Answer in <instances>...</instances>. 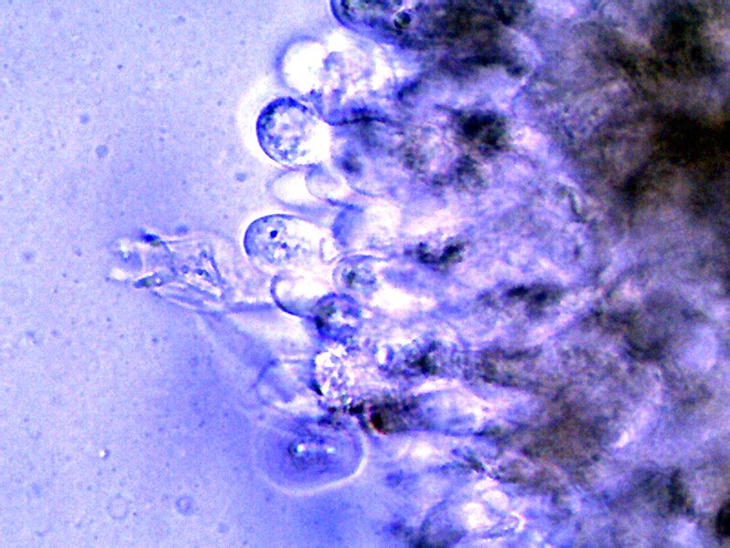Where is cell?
<instances>
[{
  "label": "cell",
  "mask_w": 730,
  "mask_h": 548,
  "mask_svg": "<svg viewBox=\"0 0 730 548\" xmlns=\"http://www.w3.org/2000/svg\"><path fill=\"white\" fill-rule=\"evenodd\" d=\"M256 134L264 152L278 163L294 164L311 157L319 145L322 126L307 106L277 98L260 112Z\"/></svg>",
  "instance_id": "obj_1"
},
{
  "label": "cell",
  "mask_w": 730,
  "mask_h": 548,
  "mask_svg": "<svg viewBox=\"0 0 730 548\" xmlns=\"http://www.w3.org/2000/svg\"><path fill=\"white\" fill-rule=\"evenodd\" d=\"M729 515H730L729 503L726 502L720 509L716 519V530L718 533L723 537L729 536Z\"/></svg>",
  "instance_id": "obj_2"
}]
</instances>
